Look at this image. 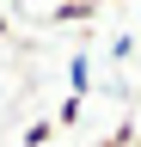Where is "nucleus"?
Segmentation results:
<instances>
[{
    "label": "nucleus",
    "mask_w": 141,
    "mask_h": 147,
    "mask_svg": "<svg viewBox=\"0 0 141 147\" xmlns=\"http://www.w3.org/2000/svg\"><path fill=\"white\" fill-rule=\"evenodd\" d=\"M6 25H12V12H6V6H0V31H6Z\"/></svg>",
    "instance_id": "6"
},
{
    "label": "nucleus",
    "mask_w": 141,
    "mask_h": 147,
    "mask_svg": "<svg viewBox=\"0 0 141 147\" xmlns=\"http://www.w3.org/2000/svg\"><path fill=\"white\" fill-rule=\"evenodd\" d=\"M43 18H49V25H92V18H98V6H86V0H67V6H49Z\"/></svg>",
    "instance_id": "2"
},
{
    "label": "nucleus",
    "mask_w": 141,
    "mask_h": 147,
    "mask_svg": "<svg viewBox=\"0 0 141 147\" xmlns=\"http://www.w3.org/2000/svg\"><path fill=\"white\" fill-rule=\"evenodd\" d=\"M129 141H135L129 129H117V135H111V141H98V147H129Z\"/></svg>",
    "instance_id": "5"
},
{
    "label": "nucleus",
    "mask_w": 141,
    "mask_h": 147,
    "mask_svg": "<svg viewBox=\"0 0 141 147\" xmlns=\"http://www.w3.org/2000/svg\"><path fill=\"white\" fill-rule=\"evenodd\" d=\"M80 110H86L80 98H61V110H55V129H74V123H80Z\"/></svg>",
    "instance_id": "3"
},
{
    "label": "nucleus",
    "mask_w": 141,
    "mask_h": 147,
    "mask_svg": "<svg viewBox=\"0 0 141 147\" xmlns=\"http://www.w3.org/2000/svg\"><path fill=\"white\" fill-rule=\"evenodd\" d=\"M86 92H92V55L74 49V55H67V98H80V104H86Z\"/></svg>",
    "instance_id": "1"
},
{
    "label": "nucleus",
    "mask_w": 141,
    "mask_h": 147,
    "mask_svg": "<svg viewBox=\"0 0 141 147\" xmlns=\"http://www.w3.org/2000/svg\"><path fill=\"white\" fill-rule=\"evenodd\" d=\"M49 135H55V123H31L25 129V147H49Z\"/></svg>",
    "instance_id": "4"
}]
</instances>
